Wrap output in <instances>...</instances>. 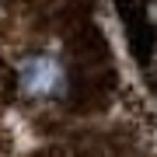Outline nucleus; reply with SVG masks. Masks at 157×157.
<instances>
[{"instance_id": "obj_1", "label": "nucleus", "mask_w": 157, "mask_h": 157, "mask_svg": "<svg viewBox=\"0 0 157 157\" xmlns=\"http://www.w3.org/2000/svg\"><path fill=\"white\" fill-rule=\"evenodd\" d=\"M70 70L63 67V59L35 52L17 67V91L32 101H63L70 98Z\"/></svg>"}]
</instances>
